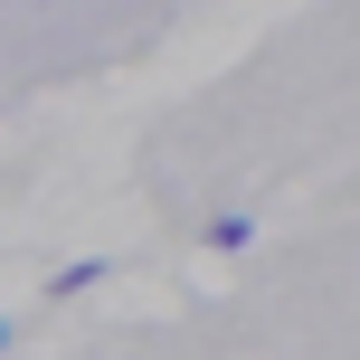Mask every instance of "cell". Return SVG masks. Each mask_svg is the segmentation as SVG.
Segmentation results:
<instances>
[{"mask_svg":"<svg viewBox=\"0 0 360 360\" xmlns=\"http://www.w3.org/2000/svg\"><path fill=\"white\" fill-rule=\"evenodd\" d=\"M209 247H218V256H237V247H256V218H209Z\"/></svg>","mask_w":360,"mask_h":360,"instance_id":"1","label":"cell"},{"mask_svg":"<svg viewBox=\"0 0 360 360\" xmlns=\"http://www.w3.org/2000/svg\"><path fill=\"white\" fill-rule=\"evenodd\" d=\"M95 275H105V256H76V266H57V275H48V294H86Z\"/></svg>","mask_w":360,"mask_h":360,"instance_id":"2","label":"cell"},{"mask_svg":"<svg viewBox=\"0 0 360 360\" xmlns=\"http://www.w3.org/2000/svg\"><path fill=\"white\" fill-rule=\"evenodd\" d=\"M0 351H10V323H0Z\"/></svg>","mask_w":360,"mask_h":360,"instance_id":"3","label":"cell"}]
</instances>
